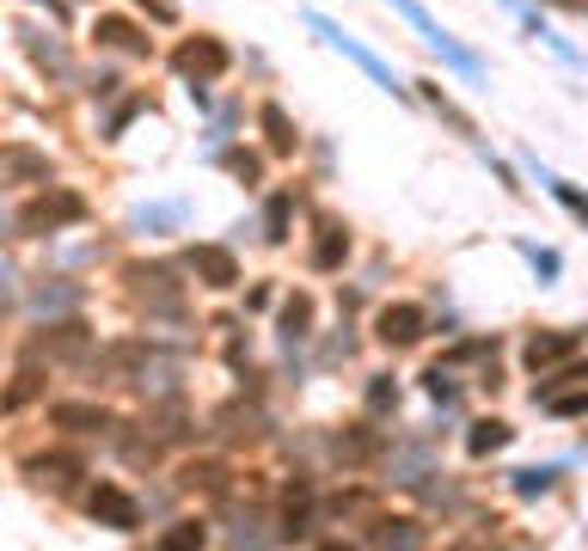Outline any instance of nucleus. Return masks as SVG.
<instances>
[{
    "label": "nucleus",
    "instance_id": "1",
    "mask_svg": "<svg viewBox=\"0 0 588 551\" xmlns=\"http://www.w3.org/2000/svg\"><path fill=\"white\" fill-rule=\"evenodd\" d=\"M387 7H399V13L411 19V25H418V37H423V44H430V49H442V61H448V68H460V74H484V61L472 56L466 44H454L448 31H442V25L430 19V7H418V0H387Z\"/></svg>",
    "mask_w": 588,
    "mask_h": 551
},
{
    "label": "nucleus",
    "instance_id": "2",
    "mask_svg": "<svg viewBox=\"0 0 588 551\" xmlns=\"http://www.w3.org/2000/svg\"><path fill=\"white\" fill-rule=\"evenodd\" d=\"M80 214H86V202H80L74 190H44V197H32L19 209V227L25 233H56V227H74Z\"/></svg>",
    "mask_w": 588,
    "mask_h": 551
},
{
    "label": "nucleus",
    "instance_id": "3",
    "mask_svg": "<svg viewBox=\"0 0 588 551\" xmlns=\"http://www.w3.org/2000/svg\"><path fill=\"white\" fill-rule=\"evenodd\" d=\"M172 61H178V74H185L190 86H209V80L227 74V61H233V56H227V44H221V37H190V44L178 49Z\"/></svg>",
    "mask_w": 588,
    "mask_h": 551
},
{
    "label": "nucleus",
    "instance_id": "4",
    "mask_svg": "<svg viewBox=\"0 0 588 551\" xmlns=\"http://www.w3.org/2000/svg\"><path fill=\"white\" fill-rule=\"evenodd\" d=\"M313 31H319V37H326L331 49H343V56H350V61H356V68H362V74L374 80V86H387V92H399V86H392V68H387V61L374 56V49H362L356 37H350V31H343V25H331L326 13H313Z\"/></svg>",
    "mask_w": 588,
    "mask_h": 551
},
{
    "label": "nucleus",
    "instance_id": "5",
    "mask_svg": "<svg viewBox=\"0 0 588 551\" xmlns=\"http://www.w3.org/2000/svg\"><path fill=\"white\" fill-rule=\"evenodd\" d=\"M86 508H93V520H98V527H110V534H136V527H141L136 496L117 490V484H98L93 496H86Z\"/></svg>",
    "mask_w": 588,
    "mask_h": 551
},
{
    "label": "nucleus",
    "instance_id": "6",
    "mask_svg": "<svg viewBox=\"0 0 588 551\" xmlns=\"http://www.w3.org/2000/svg\"><path fill=\"white\" fill-rule=\"evenodd\" d=\"M374 337L387 343V350H411L423 337V306L399 301V306H380V319H374Z\"/></svg>",
    "mask_w": 588,
    "mask_h": 551
},
{
    "label": "nucleus",
    "instance_id": "7",
    "mask_svg": "<svg viewBox=\"0 0 588 551\" xmlns=\"http://www.w3.org/2000/svg\"><path fill=\"white\" fill-rule=\"evenodd\" d=\"M0 184H49V153L25 148V141H7L0 148Z\"/></svg>",
    "mask_w": 588,
    "mask_h": 551
},
{
    "label": "nucleus",
    "instance_id": "8",
    "mask_svg": "<svg viewBox=\"0 0 588 551\" xmlns=\"http://www.w3.org/2000/svg\"><path fill=\"white\" fill-rule=\"evenodd\" d=\"M190 276L202 289H233L239 282V263H233L227 245H190Z\"/></svg>",
    "mask_w": 588,
    "mask_h": 551
},
{
    "label": "nucleus",
    "instance_id": "9",
    "mask_svg": "<svg viewBox=\"0 0 588 551\" xmlns=\"http://www.w3.org/2000/svg\"><path fill=\"white\" fill-rule=\"evenodd\" d=\"M571 355H576V331H540V337H527L521 362L533 367V374H552V367H564Z\"/></svg>",
    "mask_w": 588,
    "mask_h": 551
},
{
    "label": "nucleus",
    "instance_id": "10",
    "mask_svg": "<svg viewBox=\"0 0 588 551\" xmlns=\"http://www.w3.org/2000/svg\"><path fill=\"white\" fill-rule=\"evenodd\" d=\"M49 423L56 429H74V435H98V429H110V411L105 405H49Z\"/></svg>",
    "mask_w": 588,
    "mask_h": 551
},
{
    "label": "nucleus",
    "instance_id": "11",
    "mask_svg": "<svg viewBox=\"0 0 588 551\" xmlns=\"http://www.w3.org/2000/svg\"><path fill=\"white\" fill-rule=\"evenodd\" d=\"M93 37L98 44H110V49H129V56H148V31L141 25H129V19H117V13H105L93 25Z\"/></svg>",
    "mask_w": 588,
    "mask_h": 551
},
{
    "label": "nucleus",
    "instance_id": "12",
    "mask_svg": "<svg viewBox=\"0 0 588 551\" xmlns=\"http://www.w3.org/2000/svg\"><path fill=\"white\" fill-rule=\"evenodd\" d=\"M343 258H350V233H343L338 221H326L319 239H313V251H307V263H313V270H338Z\"/></svg>",
    "mask_w": 588,
    "mask_h": 551
},
{
    "label": "nucleus",
    "instance_id": "13",
    "mask_svg": "<svg viewBox=\"0 0 588 551\" xmlns=\"http://www.w3.org/2000/svg\"><path fill=\"white\" fill-rule=\"evenodd\" d=\"M509 435H515V429L503 423V417H484V423H472V435H466V454H472V459L503 454V447H509Z\"/></svg>",
    "mask_w": 588,
    "mask_h": 551
},
{
    "label": "nucleus",
    "instance_id": "14",
    "mask_svg": "<svg viewBox=\"0 0 588 551\" xmlns=\"http://www.w3.org/2000/svg\"><path fill=\"white\" fill-rule=\"evenodd\" d=\"M25 472H32L37 484H56V490H68V484L80 478V459H74V454H49V459H32Z\"/></svg>",
    "mask_w": 588,
    "mask_h": 551
},
{
    "label": "nucleus",
    "instance_id": "15",
    "mask_svg": "<svg viewBox=\"0 0 588 551\" xmlns=\"http://www.w3.org/2000/svg\"><path fill=\"white\" fill-rule=\"evenodd\" d=\"M258 122H263V141H270V153H294V122H289V110H282V105H263Z\"/></svg>",
    "mask_w": 588,
    "mask_h": 551
},
{
    "label": "nucleus",
    "instance_id": "16",
    "mask_svg": "<svg viewBox=\"0 0 588 551\" xmlns=\"http://www.w3.org/2000/svg\"><path fill=\"white\" fill-rule=\"evenodd\" d=\"M44 350H49V355H62V362H74V355L86 350V325H80V319L56 325V331L44 337Z\"/></svg>",
    "mask_w": 588,
    "mask_h": 551
},
{
    "label": "nucleus",
    "instance_id": "17",
    "mask_svg": "<svg viewBox=\"0 0 588 551\" xmlns=\"http://www.w3.org/2000/svg\"><path fill=\"white\" fill-rule=\"evenodd\" d=\"M423 98H430V110H435V117H448V122H454V129H460L466 141H479V129H472V117H466V110L454 105V98H448V92H442V86H423Z\"/></svg>",
    "mask_w": 588,
    "mask_h": 551
},
{
    "label": "nucleus",
    "instance_id": "18",
    "mask_svg": "<svg viewBox=\"0 0 588 551\" xmlns=\"http://www.w3.org/2000/svg\"><path fill=\"white\" fill-rule=\"evenodd\" d=\"M374 454H380V435H374V429H356V435H338V459H350V466H368Z\"/></svg>",
    "mask_w": 588,
    "mask_h": 551
},
{
    "label": "nucleus",
    "instance_id": "19",
    "mask_svg": "<svg viewBox=\"0 0 588 551\" xmlns=\"http://www.w3.org/2000/svg\"><path fill=\"white\" fill-rule=\"evenodd\" d=\"M374 546H418V539H423V527H418V520H374Z\"/></svg>",
    "mask_w": 588,
    "mask_h": 551
},
{
    "label": "nucleus",
    "instance_id": "20",
    "mask_svg": "<svg viewBox=\"0 0 588 551\" xmlns=\"http://www.w3.org/2000/svg\"><path fill=\"white\" fill-rule=\"evenodd\" d=\"M25 49L37 56V68H49V74H68V49L62 44H44V31H25Z\"/></svg>",
    "mask_w": 588,
    "mask_h": 551
},
{
    "label": "nucleus",
    "instance_id": "21",
    "mask_svg": "<svg viewBox=\"0 0 588 551\" xmlns=\"http://www.w3.org/2000/svg\"><path fill=\"white\" fill-rule=\"evenodd\" d=\"M540 405L552 417H588V386H576V392H557L552 386V392H540Z\"/></svg>",
    "mask_w": 588,
    "mask_h": 551
},
{
    "label": "nucleus",
    "instance_id": "22",
    "mask_svg": "<svg viewBox=\"0 0 588 551\" xmlns=\"http://www.w3.org/2000/svg\"><path fill=\"white\" fill-rule=\"evenodd\" d=\"M307 325H313V301L307 294H294V301L282 306V331H289V343L294 337H307Z\"/></svg>",
    "mask_w": 588,
    "mask_h": 551
},
{
    "label": "nucleus",
    "instance_id": "23",
    "mask_svg": "<svg viewBox=\"0 0 588 551\" xmlns=\"http://www.w3.org/2000/svg\"><path fill=\"white\" fill-rule=\"evenodd\" d=\"M545 184H552V197L564 202V209H571L576 221H583V227H588V190H576L571 178H545Z\"/></svg>",
    "mask_w": 588,
    "mask_h": 551
},
{
    "label": "nucleus",
    "instance_id": "24",
    "mask_svg": "<svg viewBox=\"0 0 588 551\" xmlns=\"http://www.w3.org/2000/svg\"><path fill=\"white\" fill-rule=\"evenodd\" d=\"M263 239L270 245L289 239V197H270V209H263Z\"/></svg>",
    "mask_w": 588,
    "mask_h": 551
},
{
    "label": "nucleus",
    "instance_id": "25",
    "mask_svg": "<svg viewBox=\"0 0 588 551\" xmlns=\"http://www.w3.org/2000/svg\"><path fill=\"white\" fill-rule=\"evenodd\" d=\"M202 539H209V534H202V520H178L172 534H160V546H166V551H190V546H202Z\"/></svg>",
    "mask_w": 588,
    "mask_h": 551
},
{
    "label": "nucleus",
    "instance_id": "26",
    "mask_svg": "<svg viewBox=\"0 0 588 551\" xmlns=\"http://www.w3.org/2000/svg\"><path fill=\"white\" fill-rule=\"evenodd\" d=\"M185 484H190V490H209V496H215V490H227V472H221V466H190Z\"/></svg>",
    "mask_w": 588,
    "mask_h": 551
},
{
    "label": "nucleus",
    "instance_id": "27",
    "mask_svg": "<svg viewBox=\"0 0 588 551\" xmlns=\"http://www.w3.org/2000/svg\"><path fill=\"white\" fill-rule=\"evenodd\" d=\"M552 466H540V472H515V490H521V496H540V490H552Z\"/></svg>",
    "mask_w": 588,
    "mask_h": 551
},
{
    "label": "nucleus",
    "instance_id": "28",
    "mask_svg": "<svg viewBox=\"0 0 588 551\" xmlns=\"http://www.w3.org/2000/svg\"><path fill=\"white\" fill-rule=\"evenodd\" d=\"M392 405H399V386H392L387 374H380V380L368 386V411H392Z\"/></svg>",
    "mask_w": 588,
    "mask_h": 551
},
{
    "label": "nucleus",
    "instance_id": "29",
    "mask_svg": "<svg viewBox=\"0 0 588 551\" xmlns=\"http://www.w3.org/2000/svg\"><path fill=\"white\" fill-rule=\"evenodd\" d=\"M56 306H74V289H37V313H56Z\"/></svg>",
    "mask_w": 588,
    "mask_h": 551
},
{
    "label": "nucleus",
    "instance_id": "30",
    "mask_svg": "<svg viewBox=\"0 0 588 551\" xmlns=\"http://www.w3.org/2000/svg\"><path fill=\"white\" fill-rule=\"evenodd\" d=\"M32 392H37V374H19V386H13L7 398H0V405H7V411H19V405H25Z\"/></svg>",
    "mask_w": 588,
    "mask_h": 551
},
{
    "label": "nucleus",
    "instance_id": "31",
    "mask_svg": "<svg viewBox=\"0 0 588 551\" xmlns=\"http://www.w3.org/2000/svg\"><path fill=\"white\" fill-rule=\"evenodd\" d=\"M7 306H13V263L0 258V313H7Z\"/></svg>",
    "mask_w": 588,
    "mask_h": 551
},
{
    "label": "nucleus",
    "instance_id": "32",
    "mask_svg": "<svg viewBox=\"0 0 588 551\" xmlns=\"http://www.w3.org/2000/svg\"><path fill=\"white\" fill-rule=\"evenodd\" d=\"M227 166H233V172H239V178H258V160H251V153H233Z\"/></svg>",
    "mask_w": 588,
    "mask_h": 551
}]
</instances>
